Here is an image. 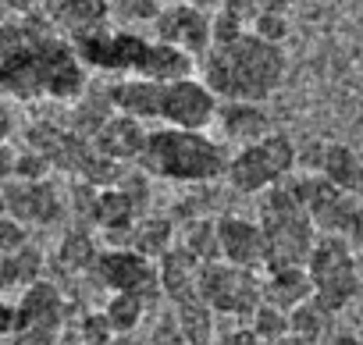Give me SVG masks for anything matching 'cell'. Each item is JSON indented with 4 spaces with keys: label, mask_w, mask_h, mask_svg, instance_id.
<instances>
[{
    "label": "cell",
    "mask_w": 363,
    "mask_h": 345,
    "mask_svg": "<svg viewBox=\"0 0 363 345\" xmlns=\"http://www.w3.org/2000/svg\"><path fill=\"white\" fill-rule=\"evenodd\" d=\"M211 345H264V341H260V338H257V334H253V331H250L246 324H242V327H228V331H218Z\"/></svg>",
    "instance_id": "obj_35"
},
{
    "label": "cell",
    "mask_w": 363,
    "mask_h": 345,
    "mask_svg": "<svg viewBox=\"0 0 363 345\" xmlns=\"http://www.w3.org/2000/svg\"><path fill=\"white\" fill-rule=\"evenodd\" d=\"M214 232H218V260L250 267V271H264V235H260L257 221L225 214L214 221Z\"/></svg>",
    "instance_id": "obj_13"
},
{
    "label": "cell",
    "mask_w": 363,
    "mask_h": 345,
    "mask_svg": "<svg viewBox=\"0 0 363 345\" xmlns=\"http://www.w3.org/2000/svg\"><path fill=\"white\" fill-rule=\"evenodd\" d=\"M11 132H15V118H11V111L4 103H0V146L11 142Z\"/></svg>",
    "instance_id": "obj_39"
},
{
    "label": "cell",
    "mask_w": 363,
    "mask_h": 345,
    "mask_svg": "<svg viewBox=\"0 0 363 345\" xmlns=\"http://www.w3.org/2000/svg\"><path fill=\"white\" fill-rule=\"evenodd\" d=\"M143 345H146V341H143Z\"/></svg>",
    "instance_id": "obj_44"
},
{
    "label": "cell",
    "mask_w": 363,
    "mask_h": 345,
    "mask_svg": "<svg viewBox=\"0 0 363 345\" xmlns=\"http://www.w3.org/2000/svg\"><path fill=\"white\" fill-rule=\"evenodd\" d=\"M331 320H335V313H328L313 295H310L306 302H299L296 310H289V331H292L296 338L310 341V345L331 338Z\"/></svg>",
    "instance_id": "obj_25"
},
{
    "label": "cell",
    "mask_w": 363,
    "mask_h": 345,
    "mask_svg": "<svg viewBox=\"0 0 363 345\" xmlns=\"http://www.w3.org/2000/svg\"><path fill=\"white\" fill-rule=\"evenodd\" d=\"M8 345H61L54 331H40V327H15L8 334Z\"/></svg>",
    "instance_id": "obj_34"
},
{
    "label": "cell",
    "mask_w": 363,
    "mask_h": 345,
    "mask_svg": "<svg viewBox=\"0 0 363 345\" xmlns=\"http://www.w3.org/2000/svg\"><path fill=\"white\" fill-rule=\"evenodd\" d=\"M143 139H146V125L135 121V118H125V114H107L93 132H89V149L104 160H114V164H132L139 160V149H143Z\"/></svg>",
    "instance_id": "obj_14"
},
{
    "label": "cell",
    "mask_w": 363,
    "mask_h": 345,
    "mask_svg": "<svg viewBox=\"0 0 363 345\" xmlns=\"http://www.w3.org/2000/svg\"><path fill=\"white\" fill-rule=\"evenodd\" d=\"M0 193H4V214L15 217L18 225H54L65 210L61 203V193L54 189L50 179L43 182H22V179H11V182H0Z\"/></svg>",
    "instance_id": "obj_12"
},
{
    "label": "cell",
    "mask_w": 363,
    "mask_h": 345,
    "mask_svg": "<svg viewBox=\"0 0 363 345\" xmlns=\"http://www.w3.org/2000/svg\"><path fill=\"white\" fill-rule=\"evenodd\" d=\"M303 267H306L313 299L328 313L338 317L359 295V267H356V253L349 242H342L335 235H317Z\"/></svg>",
    "instance_id": "obj_7"
},
{
    "label": "cell",
    "mask_w": 363,
    "mask_h": 345,
    "mask_svg": "<svg viewBox=\"0 0 363 345\" xmlns=\"http://www.w3.org/2000/svg\"><path fill=\"white\" fill-rule=\"evenodd\" d=\"M164 0H107V18L118 29H132V26H153V18L160 15Z\"/></svg>",
    "instance_id": "obj_27"
},
{
    "label": "cell",
    "mask_w": 363,
    "mask_h": 345,
    "mask_svg": "<svg viewBox=\"0 0 363 345\" xmlns=\"http://www.w3.org/2000/svg\"><path fill=\"white\" fill-rule=\"evenodd\" d=\"M214 221H218V217H193V221L186 225V232H182V239H178V246L186 249V253H193L200 264L218 260V232H214Z\"/></svg>",
    "instance_id": "obj_28"
},
{
    "label": "cell",
    "mask_w": 363,
    "mask_h": 345,
    "mask_svg": "<svg viewBox=\"0 0 363 345\" xmlns=\"http://www.w3.org/2000/svg\"><path fill=\"white\" fill-rule=\"evenodd\" d=\"M260 274L250 267H235L225 260H207L200 264L196 278V295L218 313V317H235L246 320L264 299H260Z\"/></svg>",
    "instance_id": "obj_8"
},
{
    "label": "cell",
    "mask_w": 363,
    "mask_h": 345,
    "mask_svg": "<svg viewBox=\"0 0 363 345\" xmlns=\"http://www.w3.org/2000/svg\"><path fill=\"white\" fill-rule=\"evenodd\" d=\"M36 15L61 36V40H75L86 36L100 26H107V0H40Z\"/></svg>",
    "instance_id": "obj_16"
},
{
    "label": "cell",
    "mask_w": 363,
    "mask_h": 345,
    "mask_svg": "<svg viewBox=\"0 0 363 345\" xmlns=\"http://www.w3.org/2000/svg\"><path fill=\"white\" fill-rule=\"evenodd\" d=\"M313 164H306L313 175L328 179L335 189L342 193H352V196H363V160L352 146L345 142H313Z\"/></svg>",
    "instance_id": "obj_17"
},
{
    "label": "cell",
    "mask_w": 363,
    "mask_h": 345,
    "mask_svg": "<svg viewBox=\"0 0 363 345\" xmlns=\"http://www.w3.org/2000/svg\"><path fill=\"white\" fill-rule=\"evenodd\" d=\"M246 327L267 345V341L289 334V313H285V310H274V306H267V302H260V306L246 317Z\"/></svg>",
    "instance_id": "obj_29"
},
{
    "label": "cell",
    "mask_w": 363,
    "mask_h": 345,
    "mask_svg": "<svg viewBox=\"0 0 363 345\" xmlns=\"http://www.w3.org/2000/svg\"><path fill=\"white\" fill-rule=\"evenodd\" d=\"M139 167L153 179L186 182V186H207L225 179L228 149L207 132L189 128H150L139 149Z\"/></svg>",
    "instance_id": "obj_3"
},
{
    "label": "cell",
    "mask_w": 363,
    "mask_h": 345,
    "mask_svg": "<svg viewBox=\"0 0 363 345\" xmlns=\"http://www.w3.org/2000/svg\"><path fill=\"white\" fill-rule=\"evenodd\" d=\"M313 295L306 267H274L260 274V299L274 310H296L299 302H306Z\"/></svg>",
    "instance_id": "obj_21"
},
{
    "label": "cell",
    "mask_w": 363,
    "mask_h": 345,
    "mask_svg": "<svg viewBox=\"0 0 363 345\" xmlns=\"http://www.w3.org/2000/svg\"><path fill=\"white\" fill-rule=\"evenodd\" d=\"M260 235H264V271L274 267H303L313 242L317 228L306 217L299 196L292 193L289 179L260 193Z\"/></svg>",
    "instance_id": "obj_4"
},
{
    "label": "cell",
    "mask_w": 363,
    "mask_h": 345,
    "mask_svg": "<svg viewBox=\"0 0 363 345\" xmlns=\"http://www.w3.org/2000/svg\"><path fill=\"white\" fill-rule=\"evenodd\" d=\"M214 125L221 128L225 142H235V146L257 142L271 132V118L264 103H242V100H218Z\"/></svg>",
    "instance_id": "obj_19"
},
{
    "label": "cell",
    "mask_w": 363,
    "mask_h": 345,
    "mask_svg": "<svg viewBox=\"0 0 363 345\" xmlns=\"http://www.w3.org/2000/svg\"><path fill=\"white\" fill-rule=\"evenodd\" d=\"M250 33L260 36V40H267V43H278V47H281V43L289 40V15H281V11H260V15L253 18Z\"/></svg>",
    "instance_id": "obj_30"
},
{
    "label": "cell",
    "mask_w": 363,
    "mask_h": 345,
    "mask_svg": "<svg viewBox=\"0 0 363 345\" xmlns=\"http://www.w3.org/2000/svg\"><path fill=\"white\" fill-rule=\"evenodd\" d=\"M253 4L260 11H281V15H289V8L296 4V0H253Z\"/></svg>",
    "instance_id": "obj_40"
},
{
    "label": "cell",
    "mask_w": 363,
    "mask_h": 345,
    "mask_svg": "<svg viewBox=\"0 0 363 345\" xmlns=\"http://www.w3.org/2000/svg\"><path fill=\"white\" fill-rule=\"evenodd\" d=\"M267 345H310V341H303V338H296V334L289 331V334H281V338H274V341H267Z\"/></svg>",
    "instance_id": "obj_43"
},
{
    "label": "cell",
    "mask_w": 363,
    "mask_h": 345,
    "mask_svg": "<svg viewBox=\"0 0 363 345\" xmlns=\"http://www.w3.org/2000/svg\"><path fill=\"white\" fill-rule=\"evenodd\" d=\"M93 274H96V281L107 292H135L143 299L160 295V288H157V264L139 256L135 249H125V246L96 253Z\"/></svg>",
    "instance_id": "obj_11"
},
{
    "label": "cell",
    "mask_w": 363,
    "mask_h": 345,
    "mask_svg": "<svg viewBox=\"0 0 363 345\" xmlns=\"http://www.w3.org/2000/svg\"><path fill=\"white\" fill-rule=\"evenodd\" d=\"M182 4L200 8V11H218V8H221V0H182Z\"/></svg>",
    "instance_id": "obj_41"
},
{
    "label": "cell",
    "mask_w": 363,
    "mask_h": 345,
    "mask_svg": "<svg viewBox=\"0 0 363 345\" xmlns=\"http://www.w3.org/2000/svg\"><path fill=\"white\" fill-rule=\"evenodd\" d=\"M22 246H29L26 225H18V221L8 217V214H0V253H18Z\"/></svg>",
    "instance_id": "obj_33"
},
{
    "label": "cell",
    "mask_w": 363,
    "mask_h": 345,
    "mask_svg": "<svg viewBox=\"0 0 363 345\" xmlns=\"http://www.w3.org/2000/svg\"><path fill=\"white\" fill-rule=\"evenodd\" d=\"M160 86L164 82H150V79H135V75H121L114 79L104 96L111 103L114 114L135 118V121H157L160 118Z\"/></svg>",
    "instance_id": "obj_18"
},
{
    "label": "cell",
    "mask_w": 363,
    "mask_h": 345,
    "mask_svg": "<svg viewBox=\"0 0 363 345\" xmlns=\"http://www.w3.org/2000/svg\"><path fill=\"white\" fill-rule=\"evenodd\" d=\"M36 8H40V0H0V11H4V15H18V18L33 15Z\"/></svg>",
    "instance_id": "obj_37"
},
{
    "label": "cell",
    "mask_w": 363,
    "mask_h": 345,
    "mask_svg": "<svg viewBox=\"0 0 363 345\" xmlns=\"http://www.w3.org/2000/svg\"><path fill=\"white\" fill-rule=\"evenodd\" d=\"M15 320H18L15 327H40V331L61 334V327L68 320V302L54 281L40 278L22 288V299L15 302Z\"/></svg>",
    "instance_id": "obj_15"
},
{
    "label": "cell",
    "mask_w": 363,
    "mask_h": 345,
    "mask_svg": "<svg viewBox=\"0 0 363 345\" xmlns=\"http://www.w3.org/2000/svg\"><path fill=\"white\" fill-rule=\"evenodd\" d=\"M331 345H363V338H359V334L342 331V334H335V338H331Z\"/></svg>",
    "instance_id": "obj_42"
},
{
    "label": "cell",
    "mask_w": 363,
    "mask_h": 345,
    "mask_svg": "<svg viewBox=\"0 0 363 345\" xmlns=\"http://www.w3.org/2000/svg\"><path fill=\"white\" fill-rule=\"evenodd\" d=\"M157 264V288L160 295L174 306V302H186L196 299V278H200V260L193 253H186L182 246H171Z\"/></svg>",
    "instance_id": "obj_20"
},
{
    "label": "cell",
    "mask_w": 363,
    "mask_h": 345,
    "mask_svg": "<svg viewBox=\"0 0 363 345\" xmlns=\"http://www.w3.org/2000/svg\"><path fill=\"white\" fill-rule=\"evenodd\" d=\"M15 164H18V149L11 142H4V146H0V182L15 179Z\"/></svg>",
    "instance_id": "obj_36"
},
{
    "label": "cell",
    "mask_w": 363,
    "mask_h": 345,
    "mask_svg": "<svg viewBox=\"0 0 363 345\" xmlns=\"http://www.w3.org/2000/svg\"><path fill=\"white\" fill-rule=\"evenodd\" d=\"M125 249H135L146 260H160L171 246H174V225L167 217H139L128 232H125Z\"/></svg>",
    "instance_id": "obj_22"
},
{
    "label": "cell",
    "mask_w": 363,
    "mask_h": 345,
    "mask_svg": "<svg viewBox=\"0 0 363 345\" xmlns=\"http://www.w3.org/2000/svg\"><path fill=\"white\" fill-rule=\"evenodd\" d=\"M15 302H8V299H0V338H8L11 331H15Z\"/></svg>",
    "instance_id": "obj_38"
},
{
    "label": "cell",
    "mask_w": 363,
    "mask_h": 345,
    "mask_svg": "<svg viewBox=\"0 0 363 345\" xmlns=\"http://www.w3.org/2000/svg\"><path fill=\"white\" fill-rule=\"evenodd\" d=\"M0 93L15 100H79L86 93V64L36 11L0 18Z\"/></svg>",
    "instance_id": "obj_1"
},
{
    "label": "cell",
    "mask_w": 363,
    "mask_h": 345,
    "mask_svg": "<svg viewBox=\"0 0 363 345\" xmlns=\"http://www.w3.org/2000/svg\"><path fill=\"white\" fill-rule=\"evenodd\" d=\"M196 64H200L203 86L218 100H242V103L271 100L281 89L285 72H289L285 50L253 33H239L232 40L211 43Z\"/></svg>",
    "instance_id": "obj_2"
},
{
    "label": "cell",
    "mask_w": 363,
    "mask_h": 345,
    "mask_svg": "<svg viewBox=\"0 0 363 345\" xmlns=\"http://www.w3.org/2000/svg\"><path fill=\"white\" fill-rule=\"evenodd\" d=\"M153 40L167 43L182 54H189L193 61H200L211 47V11L189 8V4H164L160 15L153 18Z\"/></svg>",
    "instance_id": "obj_10"
},
{
    "label": "cell",
    "mask_w": 363,
    "mask_h": 345,
    "mask_svg": "<svg viewBox=\"0 0 363 345\" xmlns=\"http://www.w3.org/2000/svg\"><path fill=\"white\" fill-rule=\"evenodd\" d=\"M96 242H93V235L89 232H82V228H75V232H68L65 239H61V246H57V253H54V264H57V271L61 274H93V264H96Z\"/></svg>",
    "instance_id": "obj_24"
},
{
    "label": "cell",
    "mask_w": 363,
    "mask_h": 345,
    "mask_svg": "<svg viewBox=\"0 0 363 345\" xmlns=\"http://www.w3.org/2000/svg\"><path fill=\"white\" fill-rule=\"evenodd\" d=\"M79 338H82V345H114L118 334L111 331L104 310H93V313H86L79 320Z\"/></svg>",
    "instance_id": "obj_31"
},
{
    "label": "cell",
    "mask_w": 363,
    "mask_h": 345,
    "mask_svg": "<svg viewBox=\"0 0 363 345\" xmlns=\"http://www.w3.org/2000/svg\"><path fill=\"white\" fill-rule=\"evenodd\" d=\"M174 320H178V331L186 338V345H211L214 334H218V313L196 295V299H186V302H174L171 306Z\"/></svg>",
    "instance_id": "obj_23"
},
{
    "label": "cell",
    "mask_w": 363,
    "mask_h": 345,
    "mask_svg": "<svg viewBox=\"0 0 363 345\" xmlns=\"http://www.w3.org/2000/svg\"><path fill=\"white\" fill-rule=\"evenodd\" d=\"M296 142L285 132H267L257 142L239 146L235 153H228V167H225V182L242 193V196H260L264 189L285 182L296 171Z\"/></svg>",
    "instance_id": "obj_6"
},
{
    "label": "cell",
    "mask_w": 363,
    "mask_h": 345,
    "mask_svg": "<svg viewBox=\"0 0 363 345\" xmlns=\"http://www.w3.org/2000/svg\"><path fill=\"white\" fill-rule=\"evenodd\" d=\"M218 114V96L203 86L200 75L174 79L160 86V118L167 128H189V132H207Z\"/></svg>",
    "instance_id": "obj_9"
},
{
    "label": "cell",
    "mask_w": 363,
    "mask_h": 345,
    "mask_svg": "<svg viewBox=\"0 0 363 345\" xmlns=\"http://www.w3.org/2000/svg\"><path fill=\"white\" fill-rule=\"evenodd\" d=\"M146 345H186V338H182L178 320H174L171 310L153 320V331H150V341H146Z\"/></svg>",
    "instance_id": "obj_32"
},
{
    "label": "cell",
    "mask_w": 363,
    "mask_h": 345,
    "mask_svg": "<svg viewBox=\"0 0 363 345\" xmlns=\"http://www.w3.org/2000/svg\"><path fill=\"white\" fill-rule=\"evenodd\" d=\"M143 313H146V299L135 292H111V299L104 306V317H107L114 334H132L139 327Z\"/></svg>",
    "instance_id": "obj_26"
},
{
    "label": "cell",
    "mask_w": 363,
    "mask_h": 345,
    "mask_svg": "<svg viewBox=\"0 0 363 345\" xmlns=\"http://www.w3.org/2000/svg\"><path fill=\"white\" fill-rule=\"evenodd\" d=\"M289 186L299 196L317 235H335V239L349 242L352 249L363 246V196L335 189L328 179L313 175V171L296 175V179L289 175Z\"/></svg>",
    "instance_id": "obj_5"
}]
</instances>
